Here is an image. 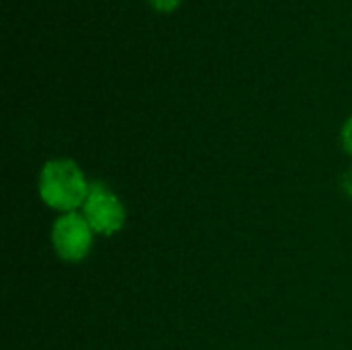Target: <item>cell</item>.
I'll return each instance as SVG.
<instances>
[{
    "instance_id": "1",
    "label": "cell",
    "mask_w": 352,
    "mask_h": 350,
    "mask_svg": "<svg viewBox=\"0 0 352 350\" xmlns=\"http://www.w3.org/2000/svg\"><path fill=\"white\" fill-rule=\"evenodd\" d=\"M91 182L82 167L68 157H56L41 165L37 175L39 200L58 215L78 212L89 196Z\"/></svg>"
},
{
    "instance_id": "2",
    "label": "cell",
    "mask_w": 352,
    "mask_h": 350,
    "mask_svg": "<svg viewBox=\"0 0 352 350\" xmlns=\"http://www.w3.org/2000/svg\"><path fill=\"white\" fill-rule=\"evenodd\" d=\"M80 212L97 237H113L128 223V208L124 200L105 182H91V190Z\"/></svg>"
},
{
    "instance_id": "3",
    "label": "cell",
    "mask_w": 352,
    "mask_h": 350,
    "mask_svg": "<svg viewBox=\"0 0 352 350\" xmlns=\"http://www.w3.org/2000/svg\"><path fill=\"white\" fill-rule=\"evenodd\" d=\"M95 231L82 217V212L58 215L50 229V243L54 254L66 264L85 262L95 245Z\"/></svg>"
},
{
    "instance_id": "4",
    "label": "cell",
    "mask_w": 352,
    "mask_h": 350,
    "mask_svg": "<svg viewBox=\"0 0 352 350\" xmlns=\"http://www.w3.org/2000/svg\"><path fill=\"white\" fill-rule=\"evenodd\" d=\"M340 142H342V149L346 151V155H351L352 157V113L346 118V122L342 124Z\"/></svg>"
},
{
    "instance_id": "5",
    "label": "cell",
    "mask_w": 352,
    "mask_h": 350,
    "mask_svg": "<svg viewBox=\"0 0 352 350\" xmlns=\"http://www.w3.org/2000/svg\"><path fill=\"white\" fill-rule=\"evenodd\" d=\"M182 2H184V0H148V4H151L157 12H163V14H169V12L177 10Z\"/></svg>"
},
{
    "instance_id": "6",
    "label": "cell",
    "mask_w": 352,
    "mask_h": 350,
    "mask_svg": "<svg viewBox=\"0 0 352 350\" xmlns=\"http://www.w3.org/2000/svg\"><path fill=\"white\" fill-rule=\"evenodd\" d=\"M340 188H342V194L349 196L352 200V169L342 173V177H340Z\"/></svg>"
}]
</instances>
